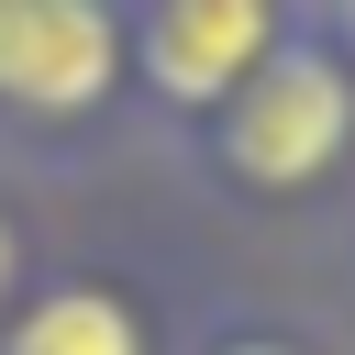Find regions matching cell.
<instances>
[{"label":"cell","instance_id":"obj_1","mask_svg":"<svg viewBox=\"0 0 355 355\" xmlns=\"http://www.w3.org/2000/svg\"><path fill=\"white\" fill-rule=\"evenodd\" d=\"M344 144H355V78L322 44H277L222 111V155L244 189H311Z\"/></svg>","mask_w":355,"mask_h":355},{"label":"cell","instance_id":"obj_2","mask_svg":"<svg viewBox=\"0 0 355 355\" xmlns=\"http://www.w3.org/2000/svg\"><path fill=\"white\" fill-rule=\"evenodd\" d=\"M122 78V22L111 0H0V100L11 111H100Z\"/></svg>","mask_w":355,"mask_h":355},{"label":"cell","instance_id":"obj_3","mask_svg":"<svg viewBox=\"0 0 355 355\" xmlns=\"http://www.w3.org/2000/svg\"><path fill=\"white\" fill-rule=\"evenodd\" d=\"M277 55V0H144V78L178 111L233 100Z\"/></svg>","mask_w":355,"mask_h":355},{"label":"cell","instance_id":"obj_4","mask_svg":"<svg viewBox=\"0 0 355 355\" xmlns=\"http://www.w3.org/2000/svg\"><path fill=\"white\" fill-rule=\"evenodd\" d=\"M0 355H144V322L111 300V288H44Z\"/></svg>","mask_w":355,"mask_h":355},{"label":"cell","instance_id":"obj_5","mask_svg":"<svg viewBox=\"0 0 355 355\" xmlns=\"http://www.w3.org/2000/svg\"><path fill=\"white\" fill-rule=\"evenodd\" d=\"M333 33H344V55H355V0H333Z\"/></svg>","mask_w":355,"mask_h":355},{"label":"cell","instance_id":"obj_6","mask_svg":"<svg viewBox=\"0 0 355 355\" xmlns=\"http://www.w3.org/2000/svg\"><path fill=\"white\" fill-rule=\"evenodd\" d=\"M222 355H288V344H222Z\"/></svg>","mask_w":355,"mask_h":355},{"label":"cell","instance_id":"obj_7","mask_svg":"<svg viewBox=\"0 0 355 355\" xmlns=\"http://www.w3.org/2000/svg\"><path fill=\"white\" fill-rule=\"evenodd\" d=\"M0 288H11V222H0Z\"/></svg>","mask_w":355,"mask_h":355}]
</instances>
